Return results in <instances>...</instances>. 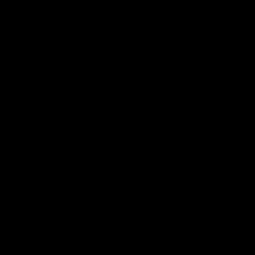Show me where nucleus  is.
Returning a JSON list of instances; mask_svg holds the SVG:
<instances>
[]
</instances>
